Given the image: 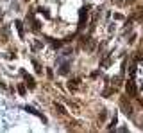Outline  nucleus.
Returning a JSON list of instances; mask_svg holds the SVG:
<instances>
[{
    "label": "nucleus",
    "instance_id": "nucleus-6",
    "mask_svg": "<svg viewBox=\"0 0 143 133\" xmlns=\"http://www.w3.org/2000/svg\"><path fill=\"white\" fill-rule=\"evenodd\" d=\"M18 92H20V94H22V95H25V88H23V86H22V84H20V86H18Z\"/></svg>",
    "mask_w": 143,
    "mask_h": 133
},
{
    "label": "nucleus",
    "instance_id": "nucleus-4",
    "mask_svg": "<svg viewBox=\"0 0 143 133\" xmlns=\"http://www.w3.org/2000/svg\"><path fill=\"white\" fill-rule=\"evenodd\" d=\"M56 108L59 110V113H66V110L63 108V104H57V102H56Z\"/></svg>",
    "mask_w": 143,
    "mask_h": 133
},
{
    "label": "nucleus",
    "instance_id": "nucleus-1",
    "mask_svg": "<svg viewBox=\"0 0 143 133\" xmlns=\"http://www.w3.org/2000/svg\"><path fill=\"white\" fill-rule=\"evenodd\" d=\"M88 13H90V5H84V7H82V9H80V27H84V25H86V23H84V22H86V18H88Z\"/></svg>",
    "mask_w": 143,
    "mask_h": 133
},
{
    "label": "nucleus",
    "instance_id": "nucleus-3",
    "mask_svg": "<svg viewBox=\"0 0 143 133\" xmlns=\"http://www.w3.org/2000/svg\"><path fill=\"white\" fill-rule=\"evenodd\" d=\"M16 23V29H18V33H20V36H23V29H22V22H15Z\"/></svg>",
    "mask_w": 143,
    "mask_h": 133
},
{
    "label": "nucleus",
    "instance_id": "nucleus-5",
    "mask_svg": "<svg viewBox=\"0 0 143 133\" xmlns=\"http://www.w3.org/2000/svg\"><path fill=\"white\" fill-rule=\"evenodd\" d=\"M68 86H70V88H77V86H79V83H77V79H73V83L70 81V84H68Z\"/></svg>",
    "mask_w": 143,
    "mask_h": 133
},
{
    "label": "nucleus",
    "instance_id": "nucleus-2",
    "mask_svg": "<svg viewBox=\"0 0 143 133\" xmlns=\"http://www.w3.org/2000/svg\"><path fill=\"white\" fill-rule=\"evenodd\" d=\"M22 74H23L25 81H27V84H29V88H34V86H36V83H34V79H32L31 76H27V72H22Z\"/></svg>",
    "mask_w": 143,
    "mask_h": 133
}]
</instances>
